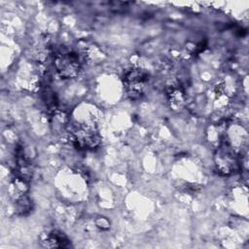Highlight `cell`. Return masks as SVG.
Masks as SVG:
<instances>
[{
    "mask_svg": "<svg viewBox=\"0 0 249 249\" xmlns=\"http://www.w3.org/2000/svg\"><path fill=\"white\" fill-rule=\"evenodd\" d=\"M165 97L169 107L174 111L181 110L187 99L185 89L179 82H172L166 87Z\"/></svg>",
    "mask_w": 249,
    "mask_h": 249,
    "instance_id": "5b68a950",
    "label": "cell"
},
{
    "mask_svg": "<svg viewBox=\"0 0 249 249\" xmlns=\"http://www.w3.org/2000/svg\"><path fill=\"white\" fill-rule=\"evenodd\" d=\"M149 74L146 70L133 67L124 72L123 83L124 90L130 99H139L145 93L149 84Z\"/></svg>",
    "mask_w": 249,
    "mask_h": 249,
    "instance_id": "7a4b0ae2",
    "label": "cell"
},
{
    "mask_svg": "<svg viewBox=\"0 0 249 249\" xmlns=\"http://www.w3.org/2000/svg\"><path fill=\"white\" fill-rule=\"evenodd\" d=\"M72 144L80 150H91L99 146L101 136L95 124L82 123L73 124L69 131Z\"/></svg>",
    "mask_w": 249,
    "mask_h": 249,
    "instance_id": "6da1fadb",
    "label": "cell"
},
{
    "mask_svg": "<svg viewBox=\"0 0 249 249\" xmlns=\"http://www.w3.org/2000/svg\"><path fill=\"white\" fill-rule=\"evenodd\" d=\"M54 69L62 79H74L82 70V62L78 53L71 51L59 52L54 55Z\"/></svg>",
    "mask_w": 249,
    "mask_h": 249,
    "instance_id": "3957f363",
    "label": "cell"
},
{
    "mask_svg": "<svg viewBox=\"0 0 249 249\" xmlns=\"http://www.w3.org/2000/svg\"><path fill=\"white\" fill-rule=\"evenodd\" d=\"M16 207H17V211L20 215H27L31 211L32 202L26 194L21 195L17 197Z\"/></svg>",
    "mask_w": 249,
    "mask_h": 249,
    "instance_id": "52a82bcc",
    "label": "cell"
},
{
    "mask_svg": "<svg viewBox=\"0 0 249 249\" xmlns=\"http://www.w3.org/2000/svg\"><path fill=\"white\" fill-rule=\"evenodd\" d=\"M40 243L44 247L48 248H66L70 247V241L66 235L58 231H52L50 232L44 233L41 236Z\"/></svg>",
    "mask_w": 249,
    "mask_h": 249,
    "instance_id": "8992f818",
    "label": "cell"
},
{
    "mask_svg": "<svg viewBox=\"0 0 249 249\" xmlns=\"http://www.w3.org/2000/svg\"><path fill=\"white\" fill-rule=\"evenodd\" d=\"M214 163L217 171L224 176L231 175L237 166V158L234 150L227 142H222L214 153Z\"/></svg>",
    "mask_w": 249,
    "mask_h": 249,
    "instance_id": "277c9868",
    "label": "cell"
},
{
    "mask_svg": "<svg viewBox=\"0 0 249 249\" xmlns=\"http://www.w3.org/2000/svg\"><path fill=\"white\" fill-rule=\"evenodd\" d=\"M95 224L97 227L101 228V229H108L109 228V222L105 219V218H99L95 221Z\"/></svg>",
    "mask_w": 249,
    "mask_h": 249,
    "instance_id": "ba28073f",
    "label": "cell"
}]
</instances>
